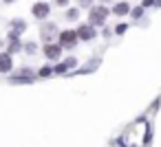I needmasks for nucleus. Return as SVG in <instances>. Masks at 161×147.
I'll use <instances>...</instances> for the list:
<instances>
[{
  "label": "nucleus",
  "mask_w": 161,
  "mask_h": 147,
  "mask_svg": "<svg viewBox=\"0 0 161 147\" xmlns=\"http://www.w3.org/2000/svg\"><path fill=\"white\" fill-rule=\"evenodd\" d=\"M33 13H36V16H38V18H44V16H47V13H49V7H47V5H42V3H40V5H36V9H33Z\"/></svg>",
  "instance_id": "obj_5"
},
{
  "label": "nucleus",
  "mask_w": 161,
  "mask_h": 147,
  "mask_svg": "<svg viewBox=\"0 0 161 147\" xmlns=\"http://www.w3.org/2000/svg\"><path fill=\"white\" fill-rule=\"evenodd\" d=\"M104 18H106V9H93V13H91V22L93 24H99V22H104Z\"/></svg>",
  "instance_id": "obj_3"
},
{
  "label": "nucleus",
  "mask_w": 161,
  "mask_h": 147,
  "mask_svg": "<svg viewBox=\"0 0 161 147\" xmlns=\"http://www.w3.org/2000/svg\"><path fill=\"white\" fill-rule=\"evenodd\" d=\"M44 53H47V57H60V46H47L44 48Z\"/></svg>",
  "instance_id": "obj_7"
},
{
  "label": "nucleus",
  "mask_w": 161,
  "mask_h": 147,
  "mask_svg": "<svg viewBox=\"0 0 161 147\" xmlns=\"http://www.w3.org/2000/svg\"><path fill=\"white\" fill-rule=\"evenodd\" d=\"M77 35H80V38H84V40H91L95 33H93V29H91V27H82V29L77 31Z\"/></svg>",
  "instance_id": "obj_6"
},
{
  "label": "nucleus",
  "mask_w": 161,
  "mask_h": 147,
  "mask_svg": "<svg viewBox=\"0 0 161 147\" xmlns=\"http://www.w3.org/2000/svg\"><path fill=\"white\" fill-rule=\"evenodd\" d=\"M9 68H11V57L9 55H0V70L7 73Z\"/></svg>",
  "instance_id": "obj_4"
},
{
  "label": "nucleus",
  "mask_w": 161,
  "mask_h": 147,
  "mask_svg": "<svg viewBox=\"0 0 161 147\" xmlns=\"http://www.w3.org/2000/svg\"><path fill=\"white\" fill-rule=\"evenodd\" d=\"M75 40H77V33H73V31H64V33L60 35V42H62L64 46H73Z\"/></svg>",
  "instance_id": "obj_2"
},
{
  "label": "nucleus",
  "mask_w": 161,
  "mask_h": 147,
  "mask_svg": "<svg viewBox=\"0 0 161 147\" xmlns=\"http://www.w3.org/2000/svg\"><path fill=\"white\" fill-rule=\"evenodd\" d=\"M126 11H128V5L126 3H121V5L115 7V13H126Z\"/></svg>",
  "instance_id": "obj_8"
},
{
  "label": "nucleus",
  "mask_w": 161,
  "mask_h": 147,
  "mask_svg": "<svg viewBox=\"0 0 161 147\" xmlns=\"http://www.w3.org/2000/svg\"><path fill=\"white\" fill-rule=\"evenodd\" d=\"M40 75H42V77H47V75H51V68H42V70H40Z\"/></svg>",
  "instance_id": "obj_9"
},
{
  "label": "nucleus",
  "mask_w": 161,
  "mask_h": 147,
  "mask_svg": "<svg viewBox=\"0 0 161 147\" xmlns=\"http://www.w3.org/2000/svg\"><path fill=\"white\" fill-rule=\"evenodd\" d=\"M146 136H148V123L146 121H137V123H132L126 129V134H124L121 140H124L126 147H141L143 140H146Z\"/></svg>",
  "instance_id": "obj_1"
}]
</instances>
